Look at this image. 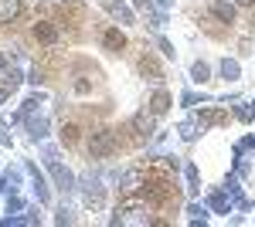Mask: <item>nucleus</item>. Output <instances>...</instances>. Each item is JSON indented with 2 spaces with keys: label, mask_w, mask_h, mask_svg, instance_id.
Listing matches in <instances>:
<instances>
[{
  "label": "nucleus",
  "mask_w": 255,
  "mask_h": 227,
  "mask_svg": "<svg viewBox=\"0 0 255 227\" xmlns=\"http://www.w3.org/2000/svg\"><path fill=\"white\" fill-rule=\"evenodd\" d=\"M139 72L150 75V78H160V65L153 61V58H143V61H139Z\"/></svg>",
  "instance_id": "nucleus-9"
},
{
  "label": "nucleus",
  "mask_w": 255,
  "mask_h": 227,
  "mask_svg": "<svg viewBox=\"0 0 255 227\" xmlns=\"http://www.w3.org/2000/svg\"><path fill=\"white\" fill-rule=\"evenodd\" d=\"M116 150H119V136L113 133V129H99V133H92V139H89V152H92L96 159H106V156H113Z\"/></svg>",
  "instance_id": "nucleus-1"
},
{
  "label": "nucleus",
  "mask_w": 255,
  "mask_h": 227,
  "mask_svg": "<svg viewBox=\"0 0 255 227\" xmlns=\"http://www.w3.org/2000/svg\"><path fill=\"white\" fill-rule=\"evenodd\" d=\"M143 183H146V173H129L123 180V193H136V190H143Z\"/></svg>",
  "instance_id": "nucleus-6"
},
{
  "label": "nucleus",
  "mask_w": 255,
  "mask_h": 227,
  "mask_svg": "<svg viewBox=\"0 0 255 227\" xmlns=\"http://www.w3.org/2000/svg\"><path fill=\"white\" fill-rule=\"evenodd\" d=\"M20 17V0H0V24H14Z\"/></svg>",
  "instance_id": "nucleus-5"
},
{
  "label": "nucleus",
  "mask_w": 255,
  "mask_h": 227,
  "mask_svg": "<svg viewBox=\"0 0 255 227\" xmlns=\"http://www.w3.org/2000/svg\"><path fill=\"white\" fill-rule=\"evenodd\" d=\"M79 136H82V129L75 126V122H65V126H61V139H65V146H75Z\"/></svg>",
  "instance_id": "nucleus-8"
},
{
  "label": "nucleus",
  "mask_w": 255,
  "mask_h": 227,
  "mask_svg": "<svg viewBox=\"0 0 255 227\" xmlns=\"http://www.w3.org/2000/svg\"><path fill=\"white\" fill-rule=\"evenodd\" d=\"M102 44H106V51H126V44H129V41H126V34H123V31H119V27H109V31H106V34H102Z\"/></svg>",
  "instance_id": "nucleus-4"
},
{
  "label": "nucleus",
  "mask_w": 255,
  "mask_h": 227,
  "mask_svg": "<svg viewBox=\"0 0 255 227\" xmlns=\"http://www.w3.org/2000/svg\"><path fill=\"white\" fill-rule=\"evenodd\" d=\"M215 14L225 20V24H232V20H235V10H232L228 3H215Z\"/></svg>",
  "instance_id": "nucleus-10"
},
{
  "label": "nucleus",
  "mask_w": 255,
  "mask_h": 227,
  "mask_svg": "<svg viewBox=\"0 0 255 227\" xmlns=\"http://www.w3.org/2000/svg\"><path fill=\"white\" fill-rule=\"evenodd\" d=\"M235 3H238V7H252L255 0H235Z\"/></svg>",
  "instance_id": "nucleus-11"
},
{
  "label": "nucleus",
  "mask_w": 255,
  "mask_h": 227,
  "mask_svg": "<svg viewBox=\"0 0 255 227\" xmlns=\"http://www.w3.org/2000/svg\"><path fill=\"white\" fill-rule=\"evenodd\" d=\"M34 38H38L41 44H55V41L61 38V31H58V24H51V20H38V24H34Z\"/></svg>",
  "instance_id": "nucleus-3"
},
{
  "label": "nucleus",
  "mask_w": 255,
  "mask_h": 227,
  "mask_svg": "<svg viewBox=\"0 0 255 227\" xmlns=\"http://www.w3.org/2000/svg\"><path fill=\"white\" fill-rule=\"evenodd\" d=\"M167 109H170V95H167V92H157V95H153V102H150V112H153V115H163Z\"/></svg>",
  "instance_id": "nucleus-7"
},
{
  "label": "nucleus",
  "mask_w": 255,
  "mask_h": 227,
  "mask_svg": "<svg viewBox=\"0 0 255 227\" xmlns=\"http://www.w3.org/2000/svg\"><path fill=\"white\" fill-rule=\"evenodd\" d=\"M116 224H160L157 217H150V210L143 204H126L116 210Z\"/></svg>",
  "instance_id": "nucleus-2"
}]
</instances>
